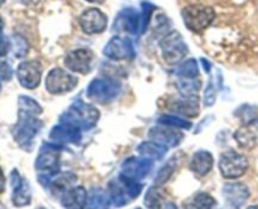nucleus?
Masks as SVG:
<instances>
[{
	"mask_svg": "<svg viewBox=\"0 0 258 209\" xmlns=\"http://www.w3.org/2000/svg\"><path fill=\"white\" fill-rule=\"evenodd\" d=\"M42 121L37 116L19 111L18 121L13 127V137L23 150L30 151L34 145V138L42 130Z\"/></svg>",
	"mask_w": 258,
	"mask_h": 209,
	"instance_id": "f257e3e1",
	"label": "nucleus"
},
{
	"mask_svg": "<svg viewBox=\"0 0 258 209\" xmlns=\"http://www.w3.org/2000/svg\"><path fill=\"white\" fill-rule=\"evenodd\" d=\"M98 120H100V112L97 108L82 101L73 102L59 117V121L71 123L80 130H91L97 125Z\"/></svg>",
	"mask_w": 258,
	"mask_h": 209,
	"instance_id": "f03ea898",
	"label": "nucleus"
},
{
	"mask_svg": "<svg viewBox=\"0 0 258 209\" xmlns=\"http://www.w3.org/2000/svg\"><path fill=\"white\" fill-rule=\"evenodd\" d=\"M181 18L189 30L194 33H202L216 19V12L213 8L207 5H188L181 10Z\"/></svg>",
	"mask_w": 258,
	"mask_h": 209,
	"instance_id": "7ed1b4c3",
	"label": "nucleus"
},
{
	"mask_svg": "<svg viewBox=\"0 0 258 209\" xmlns=\"http://www.w3.org/2000/svg\"><path fill=\"white\" fill-rule=\"evenodd\" d=\"M121 85L115 78H95L87 87V97L93 102L107 105L120 95Z\"/></svg>",
	"mask_w": 258,
	"mask_h": 209,
	"instance_id": "20e7f679",
	"label": "nucleus"
},
{
	"mask_svg": "<svg viewBox=\"0 0 258 209\" xmlns=\"http://www.w3.org/2000/svg\"><path fill=\"white\" fill-rule=\"evenodd\" d=\"M161 54L168 64H178L189 53V48L178 32H171L161 39Z\"/></svg>",
	"mask_w": 258,
	"mask_h": 209,
	"instance_id": "39448f33",
	"label": "nucleus"
},
{
	"mask_svg": "<svg viewBox=\"0 0 258 209\" xmlns=\"http://www.w3.org/2000/svg\"><path fill=\"white\" fill-rule=\"evenodd\" d=\"M219 171L226 179H237L244 175L248 169V160L244 155L234 150L223 153L219 159Z\"/></svg>",
	"mask_w": 258,
	"mask_h": 209,
	"instance_id": "423d86ee",
	"label": "nucleus"
},
{
	"mask_svg": "<svg viewBox=\"0 0 258 209\" xmlns=\"http://www.w3.org/2000/svg\"><path fill=\"white\" fill-rule=\"evenodd\" d=\"M78 78L62 68H53L45 78V88L52 95H64L76 88Z\"/></svg>",
	"mask_w": 258,
	"mask_h": 209,
	"instance_id": "0eeeda50",
	"label": "nucleus"
},
{
	"mask_svg": "<svg viewBox=\"0 0 258 209\" xmlns=\"http://www.w3.org/2000/svg\"><path fill=\"white\" fill-rule=\"evenodd\" d=\"M59 144H43L35 160V169L40 173L55 174L59 171Z\"/></svg>",
	"mask_w": 258,
	"mask_h": 209,
	"instance_id": "6e6552de",
	"label": "nucleus"
},
{
	"mask_svg": "<svg viewBox=\"0 0 258 209\" xmlns=\"http://www.w3.org/2000/svg\"><path fill=\"white\" fill-rule=\"evenodd\" d=\"M103 54L112 60H131L135 57V48L128 38L115 35L105 45Z\"/></svg>",
	"mask_w": 258,
	"mask_h": 209,
	"instance_id": "1a4fd4ad",
	"label": "nucleus"
},
{
	"mask_svg": "<svg viewBox=\"0 0 258 209\" xmlns=\"http://www.w3.org/2000/svg\"><path fill=\"white\" fill-rule=\"evenodd\" d=\"M17 77L20 86L27 90H34L39 86L42 78V65L35 60H28L18 65Z\"/></svg>",
	"mask_w": 258,
	"mask_h": 209,
	"instance_id": "9d476101",
	"label": "nucleus"
},
{
	"mask_svg": "<svg viewBox=\"0 0 258 209\" xmlns=\"http://www.w3.org/2000/svg\"><path fill=\"white\" fill-rule=\"evenodd\" d=\"M80 25L86 34H98L107 27V17L97 8H90L80 17Z\"/></svg>",
	"mask_w": 258,
	"mask_h": 209,
	"instance_id": "9b49d317",
	"label": "nucleus"
},
{
	"mask_svg": "<svg viewBox=\"0 0 258 209\" xmlns=\"http://www.w3.org/2000/svg\"><path fill=\"white\" fill-rule=\"evenodd\" d=\"M10 183L13 188V204L15 206L28 205L32 199V190L27 179L22 178L17 169H13L10 174Z\"/></svg>",
	"mask_w": 258,
	"mask_h": 209,
	"instance_id": "f8f14e48",
	"label": "nucleus"
},
{
	"mask_svg": "<svg viewBox=\"0 0 258 209\" xmlns=\"http://www.w3.org/2000/svg\"><path fill=\"white\" fill-rule=\"evenodd\" d=\"M93 54L88 49H76L64 58V65L70 71L81 75H87L92 68Z\"/></svg>",
	"mask_w": 258,
	"mask_h": 209,
	"instance_id": "ddd939ff",
	"label": "nucleus"
},
{
	"mask_svg": "<svg viewBox=\"0 0 258 209\" xmlns=\"http://www.w3.org/2000/svg\"><path fill=\"white\" fill-rule=\"evenodd\" d=\"M149 138L166 149L175 148L183 140V133L166 125L155 126L149 130Z\"/></svg>",
	"mask_w": 258,
	"mask_h": 209,
	"instance_id": "4468645a",
	"label": "nucleus"
},
{
	"mask_svg": "<svg viewBox=\"0 0 258 209\" xmlns=\"http://www.w3.org/2000/svg\"><path fill=\"white\" fill-rule=\"evenodd\" d=\"M49 138L55 144H80L81 138V130L76 126L71 125L68 122H63L60 121L58 125L53 126L52 130L49 132Z\"/></svg>",
	"mask_w": 258,
	"mask_h": 209,
	"instance_id": "2eb2a0df",
	"label": "nucleus"
},
{
	"mask_svg": "<svg viewBox=\"0 0 258 209\" xmlns=\"http://www.w3.org/2000/svg\"><path fill=\"white\" fill-rule=\"evenodd\" d=\"M153 169V163L150 159L146 158H130L126 159L121 166V174L134 179L141 180L146 178L150 170Z\"/></svg>",
	"mask_w": 258,
	"mask_h": 209,
	"instance_id": "dca6fc26",
	"label": "nucleus"
},
{
	"mask_svg": "<svg viewBox=\"0 0 258 209\" xmlns=\"http://www.w3.org/2000/svg\"><path fill=\"white\" fill-rule=\"evenodd\" d=\"M113 28L118 32L122 30L130 34H136L140 30V13H138L133 8H126L121 10L116 17Z\"/></svg>",
	"mask_w": 258,
	"mask_h": 209,
	"instance_id": "f3484780",
	"label": "nucleus"
},
{
	"mask_svg": "<svg viewBox=\"0 0 258 209\" xmlns=\"http://www.w3.org/2000/svg\"><path fill=\"white\" fill-rule=\"evenodd\" d=\"M223 196L228 206L239 208L249 198V190L242 183H228L223 186Z\"/></svg>",
	"mask_w": 258,
	"mask_h": 209,
	"instance_id": "a211bd4d",
	"label": "nucleus"
},
{
	"mask_svg": "<svg viewBox=\"0 0 258 209\" xmlns=\"http://www.w3.org/2000/svg\"><path fill=\"white\" fill-rule=\"evenodd\" d=\"M88 193L83 186H72L60 196V203L64 208L82 209L87 204Z\"/></svg>",
	"mask_w": 258,
	"mask_h": 209,
	"instance_id": "6ab92c4d",
	"label": "nucleus"
},
{
	"mask_svg": "<svg viewBox=\"0 0 258 209\" xmlns=\"http://www.w3.org/2000/svg\"><path fill=\"white\" fill-rule=\"evenodd\" d=\"M234 138L243 149H253L258 144V120L251 123H243L234 133Z\"/></svg>",
	"mask_w": 258,
	"mask_h": 209,
	"instance_id": "aec40b11",
	"label": "nucleus"
},
{
	"mask_svg": "<svg viewBox=\"0 0 258 209\" xmlns=\"http://www.w3.org/2000/svg\"><path fill=\"white\" fill-rule=\"evenodd\" d=\"M214 159L209 151L201 150L197 151L191 158L190 164H189V169L193 171L197 175L204 176L213 169Z\"/></svg>",
	"mask_w": 258,
	"mask_h": 209,
	"instance_id": "412c9836",
	"label": "nucleus"
},
{
	"mask_svg": "<svg viewBox=\"0 0 258 209\" xmlns=\"http://www.w3.org/2000/svg\"><path fill=\"white\" fill-rule=\"evenodd\" d=\"M108 193H110L111 199H112V203L116 206H122L127 203L128 200H131L130 195L127 193V189H126L125 184L122 183V180L118 176L117 179H113V180L108 181Z\"/></svg>",
	"mask_w": 258,
	"mask_h": 209,
	"instance_id": "4be33fe9",
	"label": "nucleus"
},
{
	"mask_svg": "<svg viewBox=\"0 0 258 209\" xmlns=\"http://www.w3.org/2000/svg\"><path fill=\"white\" fill-rule=\"evenodd\" d=\"M111 204H112V199H111L108 191H105L101 188H93L88 193L86 206L88 208H108Z\"/></svg>",
	"mask_w": 258,
	"mask_h": 209,
	"instance_id": "5701e85b",
	"label": "nucleus"
},
{
	"mask_svg": "<svg viewBox=\"0 0 258 209\" xmlns=\"http://www.w3.org/2000/svg\"><path fill=\"white\" fill-rule=\"evenodd\" d=\"M138 151L140 153V155L143 158L150 159V160H160L164 158V155L166 154L168 149L164 148V146L159 145L155 141H144L140 145L138 146Z\"/></svg>",
	"mask_w": 258,
	"mask_h": 209,
	"instance_id": "b1692460",
	"label": "nucleus"
},
{
	"mask_svg": "<svg viewBox=\"0 0 258 209\" xmlns=\"http://www.w3.org/2000/svg\"><path fill=\"white\" fill-rule=\"evenodd\" d=\"M178 76L183 80H196L199 75V67L196 59H188L179 65L176 71Z\"/></svg>",
	"mask_w": 258,
	"mask_h": 209,
	"instance_id": "393cba45",
	"label": "nucleus"
},
{
	"mask_svg": "<svg viewBox=\"0 0 258 209\" xmlns=\"http://www.w3.org/2000/svg\"><path fill=\"white\" fill-rule=\"evenodd\" d=\"M175 110L185 116L196 117L199 113L198 100L196 97H184V100L181 102H176Z\"/></svg>",
	"mask_w": 258,
	"mask_h": 209,
	"instance_id": "a878e982",
	"label": "nucleus"
},
{
	"mask_svg": "<svg viewBox=\"0 0 258 209\" xmlns=\"http://www.w3.org/2000/svg\"><path fill=\"white\" fill-rule=\"evenodd\" d=\"M18 105H19V111H24V112L34 116H39L43 111L42 106L29 96H19L18 97Z\"/></svg>",
	"mask_w": 258,
	"mask_h": 209,
	"instance_id": "bb28decb",
	"label": "nucleus"
},
{
	"mask_svg": "<svg viewBox=\"0 0 258 209\" xmlns=\"http://www.w3.org/2000/svg\"><path fill=\"white\" fill-rule=\"evenodd\" d=\"M237 117L242 121V123H251L258 120L257 108L251 105H243L234 112Z\"/></svg>",
	"mask_w": 258,
	"mask_h": 209,
	"instance_id": "cd10ccee",
	"label": "nucleus"
},
{
	"mask_svg": "<svg viewBox=\"0 0 258 209\" xmlns=\"http://www.w3.org/2000/svg\"><path fill=\"white\" fill-rule=\"evenodd\" d=\"M158 122L160 125H166L170 126V127L174 128H185V130H189L191 128V123L189 121L184 120V118L176 117V116H171V115H164L160 116L158 118Z\"/></svg>",
	"mask_w": 258,
	"mask_h": 209,
	"instance_id": "c85d7f7f",
	"label": "nucleus"
},
{
	"mask_svg": "<svg viewBox=\"0 0 258 209\" xmlns=\"http://www.w3.org/2000/svg\"><path fill=\"white\" fill-rule=\"evenodd\" d=\"M202 81L199 80H184L179 85V91L184 97H194L196 93L201 90Z\"/></svg>",
	"mask_w": 258,
	"mask_h": 209,
	"instance_id": "c756f323",
	"label": "nucleus"
},
{
	"mask_svg": "<svg viewBox=\"0 0 258 209\" xmlns=\"http://www.w3.org/2000/svg\"><path fill=\"white\" fill-rule=\"evenodd\" d=\"M216 204H217L216 199L207 193L196 194V196H194L193 200H191V206H194V208H202V209L214 208Z\"/></svg>",
	"mask_w": 258,
	"mask_h": 209,
	"instance_id": "7c9ffc66",
	"label": "nucleus"
},
{
	"mask_svg": "<svg viewBox=\"0 0 258 209\" xmlns=\"http://www.w3.org/2000/svg\"><path fill=\"white\" fill-rule=\"evenodd\" d=\"M141 8H143V10H141L140 13V32L144 33L146 30V28H148L149 22H150L151 18V13L155 9V7H154L151 3L143 2Z\"/></svg>",
	"mask_w": 258,
	"mask_h": 209,
	"instance_id": "2f4dec72",
	"label": "nucleus"
},
{
	"mask_svg": "<svg viewBox=\"0 0 258 209\" xmlns=\"http://www.w3.org/2000/svg\"><path fill=\"white\" fill-rule=\"evenodd\" d=\"M12 39H13L12 42L13 52H14L15 57L18 58L24 57L28 52V48H29L27 40H25L23 37H20V35H13Z\"/></svg>",
	"mask_w": 258,
	"mask_h": 209,
	"instance_id": "473e14b6",
	"label": "nucleus"
},
{
	"mask_svg": "<svg viewBox=\"0 0 258 209\" xmlns=\"http://www.w3.org/2000/svg\"><path fill=\"white\" fill-rule=\"evenodd\" d=\"M144 204H145V206H148V208H160L161 206L160 191H159L155 186L149 189L148 194L145 195Z\"/></svg>",
	"mask_w": 258,
	"mask_h": 209,
	"instance_id": "72a5a7b5",
	"label": "nucleus"
},
{
	"mask_svg": "<svg viewBox=\"0 0 258 209\" xmlns=\"http://www.w3.org/2000/svg\"><path fill=\"white\" fill-rule=\"evenodd\" d=\"M174 171V168L170 165V163L168 164V165L163 166V168L159 170L158 175H156L155 178V184H158V185H160V184L165 183V181H168L169 179H170L171 174H173Z\"/></svg>",
	"mask_w": 258,
	"mask_h": 209,
	"instance_id": "f704fd0d",
	"label": "nucleus"
},
{
	"mask_svg": "<svg viewBox=\"0 0 258 209\" xmlns=\"http://www.w3.org/2000/svg\"><path fill=\"white\" fill-rule=\"evenodd\" d=\"M214 101H216V90H214L213 82L209 81L208 88H207L206 96H204V103H206V106H212Z\"/></svg>",
	"mask_w": 258,
	"mask_h": 209,
	"instance_id": "c9c22d12",
	"label": "nucleus"
},
{
	"mask_svg": "<svg viewBox=\"0 0 258 209\" xmlns=\"http://www.w3.org/2000/svg\"><path fill=\"white\" fill-rule=\"evenodd\" d=\"M13 77V69L7 62L0 60V80L9 81Z\"/></svg>",
	"mask_w": 258,
	"mask_h": 209,
	"instance_id": "e433bc0d",
	"label": "nucleus"
},
{
	"mask_svg": "<svg viewBox=\"0 0 258 209\" xmlns=\"http://www.w3.org/2000/svg\"><path fill=\"white\" fill-rule=\"evenodd\" d=\"M10 45H12V43L9 42V39L4 37L3 33H0V57H4L9 53Z\"/></svg>",
	"mask_w": 258,
	"mask_h": 209,
	"instance_id": "4c0bfd02",
	"label": "nucleus"
},
{
	"mask_svg": "<svg viewBox=\"0 0 258 209\" xmlns=\"http://www.w3.org/2000/svg\"><path fill=\"white\" fill-rule=\"evenodd\" d=\"M5 190V176L3 174L2 168H0V194Z\"/></svg>",
	"mask_w": 258,
	"mask_h": 209,
	"instance_id": "58836bf2",
	"label": "nucleus"
},
{
	"mask_svg": "<svg viewBox=\"0 0 258 209\" xmlns=\"http://www.w3.org/2000/svg\"><path fill=\"white\" fill-rule=\"evenodd\" d=\"M201 62H202V65L204 67V69H206V72H209V71H211V63H208V60L204 59V58H202Z\"/></svg>",
	"mask_w": 258,
	"mask_h": 209,
	"instance_id": "ea45409f",
	"label": "nucleus"
},
{
	"mask_svg": "<svg viewBox=\"0 0 258 209\" xmlns=\"http://www.w3.org/2000/svg\"><path fill=\"white\" fill-rule=\"evenodd\" d=\"M3 29H4V20H3V18L0 17V33L3 32Z\"/></svg>",
	"mask_w": 258,
	"mask_h": 209,
	"instance_id": "a19ab883",
	"label": "nucleus"
},
{
	"mask_svg": "<svg viewBox=\"0 0 258 209\" xmlns=\"http://www.w3.org/2000/svg\"><path fill=\"white\" fill-rule=\"evenodd\" d=\"M3 3H4V0H0V7H2V5H3Z\"/></svg>",
	"mask_w": 258,
	"mask_h": 209,
	"instance_id": "79ce46f5",
	"label": "nucleus"
},
{
	"mask_svg": "<svg viewBox=\"0 0 258 209\" xmlns=\"http://www.w3.org/2000/svg\"><path fill=\"white\" fill-rule=\"evenodd\" d=\"M87 2H91V3H93V2H97V0H87Z\"/></svg>",
	"mask_w": 258,
	"mask_h": 209,
	"instance_id": "37998d69",
	"label": "nucleus"
},
{
	"mask_svg": "<svg viewBox=\"0 0 258 209\" xmlns=\"http://www.w3.org/2000/svg\"><path fill=\"white\" fill-rule=\"evenodd\" d=\"M0 91H2V83H0Z\"/></svg>",
	"mask_w": 258,
	"mask_h": 209,
	"instance_id": "c03bdc74",
	"label": "nucleus"
}]
</instances>
